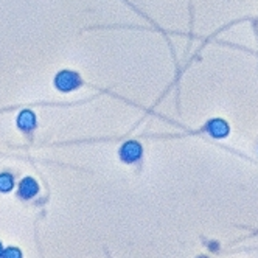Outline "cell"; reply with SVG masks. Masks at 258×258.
<instances>
[{
    "instance_id": "cell-3",
    "label": "cell",
    "mask_w": 258,
    "mask_h": 258,
    "mask_svg": "<svg viewBox=\"0 0 258 258\" xmlns=\"http://www.w3.org/2000/svg\"><path fill=\"white\" fill-rule=\"evenodd\" d=\"M38 191H39V185L33 177H25L19 183V196L24 199H31L33 196L38 195Z\"/></svg>"
},
{
    "instance_id": "cell-1",
    "label": "cell",
    "mask_w": 258,
    "mask_h": 258,
    "mask_svg": "<svg viewBox=\"0 0 258 258\" xmlns=\"http://www.w3.org/2000/svg\"><path fill=\"white\" fill-rule=\"evenodd\" d=\"M54 86L61 92H72L81 86V78L78 73L72 70H62L54 78Z\"/></svg>"
},
{
    "instance_id": "cell-9",
    "label": "cell",
    "mask_w": 258,
    "mask_h": 258,
    "mask_svg": "<svg viewBox=\"0 0 258 258\" xmlns=\"http://www.w3.org/2000/svg\"><path fill=\"white\" fill-rule=\"evenodd\" d=\"M199 258H207V256H199Z\"/></svg>"
},
{
    "instance_id": "cell-4",
    "label": "cell",
    "mask_w": 258,
    "mask_h": 258,
    "mask_svg": "<svg viewBox=\"0 0 258 258\" xmlns=\"http://www.w3.org/2000/svg\"><path fill=\"white\" fill-rule=\"evenodd\" d=\"M17 126H19L22 131L25 133H30L33 131V129L36 127V115L33 110H22V112L19 114V117H17Z\"/></svg>"
},
{
    "instance_id": "cell-2",
    "label": "cell",
    "mask_w": 258,
    "mask_h": 258,
    "mask_svg": "<svg viewBox=\"0 0 258 258\" xmlns=\"http://www.w3.org/2000/svg\"><path fill=\"white\" fill-rule=\"evenodd\" d=\"M142 156V145L139 142H126L121 148H120V157L123 162H127V163H133L136 160H139Z\"/></svg>"
},
{
    "instance_id": "cell-7",
    "label": "cell",
    "mask_w": 258,
    "mask_h": 258,
    "mask_svg": "<svg viewBox=\"0 0 258 258\" xmlns=\"http://www.w3.org/2000/svg\"><path fill=\"white\" fill-rule=\"evenodd\" d=\"M0 258H22V252L16 247H10V249L4 250V253Z\"/></svg>"
},
{
    "instance_id": "cell-8",
    "label": "cell",
    "mask_w": 258,
    "mask_h": 258,
    "mask_svg": "<svg viewBox=\"0 0 258 258\" xmlns=\"http://www.w3.org/2000/svg\"><path fill=\"white\" fill-rule=\"evenodd\" d=\"M2 253H4V246H2V243H0V256H2Z\"/></svg>"
},
{
    "instance_id": "cell-5",
    "label": "cell",
    "mask_w": 258,
    "mask_h": 258,
    "mask_svg": "<svg viewBox=\"0 0 258 258\" xmlns=\"http://www.w3.org/2000/svg\"><path fill=\"white\" fill-rule=\"evenodd\" d=\"M207 131H209L210 136H213L216 139H223V137H226L229 134V126H227V123L224 120L216 118V120L209 121Z\"/></svg>"
},
{
    "instance_id": "cell-6",
    "label": "cell",
    "mask_w": 258,
    "mask_h": 258,
    "mask_svg": "<svg viewBox=\"0 0 258 258\" xmlns=\"http://www.w3.org/2000/svg\"><path fill=\"white\" fill-rule=\"evenodd\" d=\"M13 187H14V179H13L11 174H8V173L0 174V191H2V193L11 191Z\"/></svg>"
}]
</instances>
